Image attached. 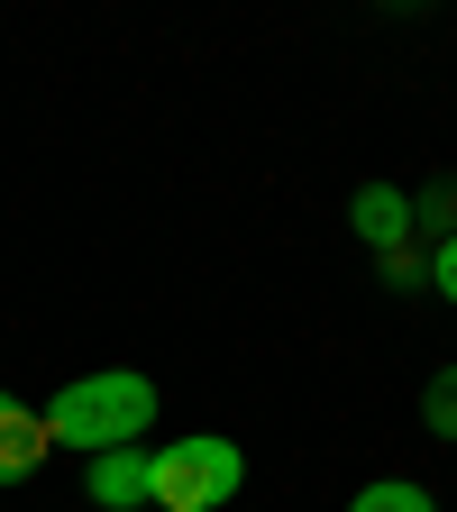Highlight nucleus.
<instances>
[{
  "label": "nucleus",
  "instance_id": "nucleus-1",
  "mask_svg": "<svg viewBox=\"0 0 457 512\" xmlns=\"http://www.w3.org/2000/svg\"><path fill=\"white\" fill-rule=\"evenodd\" d=\"M37 421H46V448H83V458H101V448H138L156 430V384L138 366H92V375L64 384Z\"/></svg>",
  "mask_w": 457,
  "mask_h": 512
},
{
  "label": "nucleus",
  "instance_id": "nucleus-2",
  "mask_svg": "<svg viewBox=\"0 0 457 512\" xmlns=\"http://www.w3.org/2000/svg\"><path fill=\"white\" fill-rule=\"evenodd\" d=\"M238 485H247V458H238V439H220V430H192V439L147 448V503L156 512H220Z\"/></svg>",
  "mask_w": 457,
  "mask_h": 512
},
{
  "label": "nucleus",
  "instance_id": "nucleus-3",
  "mask_svg": "<svg viewBox=\"0 0 457 512\" xmlns=\"http://www.w3.org/2000/svg\"><path fill=\"white\" fill-rule=\"evenodd\" d=\"M348 229H357L375 256L412 247V192H403V183H357V202H348Z\"/></svg>",
  "mask_w": 457,
  "mask_h": 512
},
{
  "label": "nucleus",
  "instance_id": "nucleus-4",
  "mask_svg": "<svg viewBox=\"0 0 457 512\" xmlns=\"http://www.w3.org/2000/svg\"><path fill=\"white\" fill-rule=\"evenodd\" d=\"M46 458H55V448H46V421L10 394V384H0V485H28Z\"/></svg>",
  "mask_w": 457,
  "mask_h": 512
},
{
  "label": "nucleus",
  "instance_id": "nucleus-5",
  "mask_svg": "<svg viewBox=\"0 0 457 512\" xmlns=\"http://www.w3.org/2000/svg\"><path fill=\"white\" fill-rule=\"evenodd\" d=\"M83 494L101 512H138L147 503V448H101V458H83Z\"/></svg>",
  "mask_w": 457,
  "mask_h": 512
},
{
  "label": "nucleus",
  "instance_id": "nucleus-6",
  "mask_svg": "<svg viewBox=\"0 0 457 512\" xmlns=\"http://www.w3.org/2000/svg\"><path fill=\"white\" fill-rule=\"evenodd\" d=\"M421 421H430V439H457V366H439L421 384Z\"/></svg>",
  "mask_w": 457,
  "mask_h": 512
},
{
  "label": "nucleus",
  "instance_id": "nucleus-7",
  "mask_svg": "<svg viewBox=\"0 0 457 512\" xmlns=\"http://www.w3.org/2000/svg\"><path fill=\"white\" fill-rule=\"evenodd\" d=\"M348 512H439V503H430L421 485H403V476H384V485H366Z\"/></svg>",
  "mask_w": 457,
  "mask_h": 512
},
{
  "label": "nucleus",
  "instance_id": "nucleus-8",
  "mask_svg": "<svg viewBox=\"0 0 457 512\" xmlns=\"http://www.w3.org/2000/svg\"><path fill=\"white\" fill-rule=\"evenodd\" d=\"M448 211H457V174H439L421 202H412V229H421V220H448Z\"/></svg>",
  "mask_w": 457,
  "mask_h": 512
},
{
  "label": "nucleus",
  "instance_id": "nucleus-9",
  "mask_svg": "<svg viewBox=\"0 0 457 512\" xmlns=\"http://www.w3.org/2000/svg\"><path fill=\"white\" fill-rule=\"evenodd\" d=\"M421 275H430V266H421L412 247H394V256H384V284H394V293H421Z\"/></svg>",
  "mask_w": 457,
  "mask_h": 512
},
{
  "label": "nucleus",
  "instance_id": "nucleus-10",
  "mask_svg": "<svg viewBox=\"0 0 457 512\" xmlns=\"http://www.w3.org/2000/svg\"><path fill=\"white\" fill-rule=\"evenodd\" d=\"M430 293H448V302H457V229H448V238H439V256H430Z\"/></svg>",
  "mask_w": 457,
  "mask_h": 512
}]
</instances>
